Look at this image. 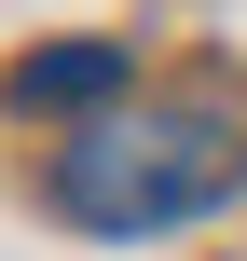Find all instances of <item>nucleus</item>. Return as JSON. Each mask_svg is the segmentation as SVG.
Segmentation results:
<instances>
[{
  "mask_svg": "<svg viewBox=\"0 0 247 261\" xmlns=\"http://www.w3.org/2000/svg\"><path fill=\"white\" fill-rule=\"evenodd\" d=\"M234 179H247V138H220V124H124V110H96V124L55 151V206H69L83 234L206 220Z\"/></svg>",
  "mask_w": 247,
  "mask_h": 261,
  "instance_id": "1",
  "label": "nucleus"
},
{
  "mask_svg": "<svg viewBox=\"0 0 247 261\" xmlns=\"http://www.w3.org/2000/svg\"><path fill=\"white\" fill-rule=\"evenodd\" d=\"M14 110H41V124H96L110 96H124V41H41V55H14V83H0Z\"/></svg>",
  "mask_w": 247,
  "mask_h": 261,
  "instance_id": "2",
  "label": "nucleus"
}]
</instances>
